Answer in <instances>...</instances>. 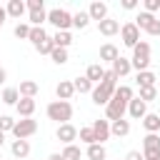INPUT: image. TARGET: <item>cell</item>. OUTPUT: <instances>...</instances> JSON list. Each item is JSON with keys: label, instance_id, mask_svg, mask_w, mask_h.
<instances>
[{"label": "cell", "instance_id": "cell-1", "mask_svg": "<svg viewBox=\"0 0 160 160\" xmlns=\"http://www.w3.org/2000/svg\"><path fill=\"white\" fill-rule=\"evenodd\" d=\"M115 90H118V75H115L112 70H105L102 82L95 85L92 92H90V95H92V102H95V105H108V102L112 100Z\"/></svg>", "mask_w": 160, "mask_h": 160}, {"label": "cell", "instance_id": "cell-2", "mask_svg": "<svg viewBox=\"0 0 160 160\" xmlns=\"http://www.w3.org/2000/svg\"><path fill=\"white\" fill-rule=\"evenodd\" d=\"M45 112H48V118L55 120L58 125H65V122L72 120V105H70L68 100H52V102L45 108Z\"/></svg>", "mask_w": 160, "mask_h": 160}, {"label": "cell", "instance_id": "cell-3", "mask_svg": "<svg viewBox=\"0 0 160 160\" xmlns=\"http://www.w3.org/2000/svg\"><path fill=\"white\" fill-rule=\"evenodd\" d=\"M130 62H132V68H135L138 72L148 70V65H150V45H148L145 40H140V42L132 48V58H130Z\"/></svg>", "mask_w": 160, "mask_h": 160}, {"label": "cell", "instance_id": "cell-4", "mask_svg": "<svg viewBox=\"0 0 160 160\" xmlns=\"http://www.w3.org/2000/svg\"><path fill=\"white\" fill-rule=\"evenodd\" d=\"M48 22H52L58 30H70L72 28V12H68L65 8H52V10H48Z\"/></svg>", "mask_w": 160, "mask_h": 160}, {"label": "cell", "instance_id": "cell-5", "mask_svg": "<svg viewBox=\"0 0 160 160\" xmlns=\"http://www.w3.org/2000/svg\"><path fill=\"white\" fill-rule=\"evenodd\" d=\"M35 132H38V120H32V118H22V120H18L15 128H12L15 140H28V138L35 135Z\"/></svg>", "mask_w": 160, "mask_h": 160}, {"label": "cell", "instance_id": "cell-6", "mask_svg": "<svg viewBox=\"0 0 160 160\" xmlns=\"http://www.w3.org/2000/svg\"><path fill=\"white\" fill-rule=\"evenodd\" d=\"M120 38H122V45H125V48H135V45L140 42V30H138V25H135V22L120 25Z\"/></svg>", "mask_w": 160, "mask_h": 160}, {"label": "cell", "instance_id": "cell-7", "mask_svg": "<svg viewBox=\"0 0 160 160\" xmlns=\"http://www.w3.org/2000/svg\"><path fill=\"white\" fill-rule=\"evenodd\" d=\"M125 112H128V105L112 95V100L105 105V118H108L110 122H115V120H122V118H125Z\"/></svg>", "mask_w": 160, "mask_h": 160}, {"label": "cell", "instance_id": "cell-8", "mask_svg": "<svg viewBox=\"0 0 160 160\" xmlns=\"http://www.w3.org/2000/svg\"><path fill=\"white\" fill-rule=\"evenodd\" d=\"M55 138H58L62 145H72V140H78V128H75L72 122L58 125V130H55Z\"/></svg>", "mask_w": 160, "mask_h": 160}, {"label": "cell", "instance_id": "cell-9", "mask_svg": "<svg viewBox=\"0 0 160 160\" xmlns=\"http://www.w3.org/2000/svg\"><path fill=\"white\" fill-rule=\"evenodd\" d=\"M128 115H130L132 120H142V118L148 115V102L140 100V98H132V100L128 102Z\"/></svg>", "mask_w": 160, "mask_h": 160}, {"label": "cell", "instance_id": "cell-10", "mask_svg": "<svg viewBox=\"0 0 160 160\" xmlns=\"http://www.w3.org/2000/svg\"><path fill=\"white\" fill-rule=\"evenodd\" d=\"M92 132H95V142H105L110 138V120H92Z\"/></svg>", "mask_w": 160, "mask_h": 160}, {"label": "cell", "instance_id": "cell-11", "mask_svg": "<svg viewBox=\"0 0 160 160\" xmlns=\"http://www.w3.org/2000/svg\"><path fill=\"white\" fill-rule=\"evenodd\" d=\"M88 15H90V20H98V22H102V20L108 18V2H100V0L90 2V8H88Z\"/></svg>", "mask_w": 160, "mask_h": 160}, {"label": "cell", "instance_id": "cell-12", "mask_svg": "<svg viewBox=\"0 0 160 160\" xmlns=\"http://www.w3.org/2000/svg\"><path fill=\"white\" fill-rule=\"evenodd\" d=\"M55 95H58V100H68V102H70V98L75 95L72 80H60V82L55 85Z\"/></svg>", "mask_w": 160, "mask_h": 160}, {"label": "cell", "instance_id": "cell-13", "mask_svg": "<svg viewBox=\"0 0 160 160\" xmlns=\"http://www.w3.org/2000/svg\"><path fill=\"white\" fill-rule=\"evenodd\" d=\"M98 30H100V35L112 38V35H118V32H120V22H118V20H112V18H105L102 22H98Z\"/></svg>", "mask_w": 160, "mask_h": 160}, {"label": "cell", "instance_id": "cell-14", "mask_svg": "<svg viewBox=\"0 0 160 160\" xmlns=\"http://www.w3.org/2000/svg\"><path fill=\"white\" fill-rule=\"evenodd\" d=\"M85 78H88L92 85H100V82H102V78H105V68H102L100 62H92V65H88Z\"/></svg>", "mask_w": 160, "mask_h": 160}, {"label": "cell", "instance_id": "cell-15", "mask_svg": "<svg viewBox=\"0 0 160 160\" xmlns=\"http://www.w3.org/2000/svg\"><path fill=\"white\" fill-rule=\"evenodd\" d=\"M118 58H120V52H118V48H115L112 42H105V45L100 48V65H102V62H110V65H112Z\"/></svg>", "mask_w": 160, "mask_h": 160}, {"label": "cell", "instance_id": "cell-16", "mask_svg": "<svg viewBox=\"0 0 160 160\" xmlns=\"http://www.w3.org/2000/svg\"><path fill=\"white\" fill-rule=\"evenodd\" d=\"M15 110H18L20 118H32V112H35V98H20V102L15 105Z\"/></svg>", "mask_w": 160, "mask_h": 160}, {"label": "cell", "instance_id": "cell-17", "mask_svg": "<svg viewBox=\"0 0 160 160\" xmlns=\"http://www.w3.org/2000/svg\"><path fill=\"white\" fill-rule=\"evenodd\" d=\"M5 10H8V18H15V20H20V18L25 15V10H28V5H25L22 0H10Z\"/></svg>", "mask_w": 160, "mask_h": 160}, {"label": "cell", "instance_id": "cell-18", "mask_svg": "<svg viewBox=\"0 0 160 160\" xmlns=\"http://www.w3.org/2000/svg\"><path fill=\"white\" fill-rule=\"evenodd\" d=\"M110 70H112V72H115L118 78H125V75H128V72L132 70V62H130L128 58H122V55H120V58H118V60L112 62V68H110Z\"/></svg>", "mask_w": 160, "mask_h": 160}, {"label": "cell", "instance_id": "cell-19", "mask_svg": "<svg viewBox=\"0 0 160 160\" xmlns=\"http://www.w3.org/2000/svg\"><path fill=\"white\" fill-rule=\"evenodd\" d=\"M155 72L152 70H142V72H138L135 75V82H138V88H155Z\"/></svg>", "mask_w": 160, "mask_h": 160}, {"label": "cell", "instance_id": "cell-20", "mask_svg": "<svg viewBox=\"0 0 160 160\" xmlns=\"http://www.w3.org/2000/svg\"><path fill=\"white\" fill-rule=\"evenodd\" d=\"M160 150V135L158 132H148L142 138V152H155Z\"/></svg>", "mask_w": 160, "mask_h": 160}, {"label": "cell", "instance_id": "cell-21", "mask_svg": "<svg viewBox=\"0 0 160 160\" xmlns=\"http://www.w3.org/2000/svg\"><path fill=\"white\" fill-rule=\"evenodd\" d=\"M52 42H55V48H70L72 45V35H70V30H58L55 35H52Z\"/></svg>", "mask_w": 160, "mask_h": 160}, {"label": "cell", "instance_id": "cell-22", "mask_svg": "<svg viewBox=\"0 0 160 160\" xmlns=\"http://www.w3.org/2000/svg\"><path fill=\"white\" fill-rule=\"evenodd\" d=\"M130 132V120H115L112 125H110V135H115V138H125Z\"/></svg>", "mask_w": 160, "mask_h": 160}, {"label": "cell", "instance_id": "cell-23", "mask_svg": "<svg viewBox=\"0 0 160 160\" xmlns=\"http://www.w3.org/2000/svg\"><path fill=\"white\" fill-rule=\"evenodd\" d=\"M10 150H12V155L15 158H28L30 155V142L28 140H12V145H10Z\"/></svg>", "mask_w": 160, "mask_h": 160}, {"label": "cell", "instance_id": "cell-24", "mask_svg": "<svg viewBox=\"0 0 160 160\" xmlns=\"http://www.w3.org/2000/svg\"><path fill=\"white\" fill-rule=\"evenodd\" d=\"M142 128H145L148 132H160V115H158V112H148V115L142 118Z\"/></svg>", "mask_w": 160, "mask_h": 160}, {"label": "cell", "instance_id": "cell-25", "mask_svg": "<svg viewBox=\"0 0 160 160\" xmlns=\"http://www.w3.org/2000/svg\"><path fill=\"white\" fill-rule=\"evenodd\" d=\"M85 155H88L90 160H105V158H108V150H105V145H100V142H92V145H88Z\"/></svg>", "mask_w": 160, "mask_h": 160}, {"label": "cell", "instance_id": "cell-26", "mask_svg": "<svg viewBox=\"0 0 160 160\" xmlns=\"http://www.w3.org/2000/svg\"><path fill=\"white\" fill-rule=\"evenodd\" d=\"M28 20H30L32 28H42V22L48 20V10H45V8H40V10H30V12H28Z\"/></svg>", "mask_w": 160, "mask_h": 160}, {"label": "cell", "instance_id": "cell-27", "mask_svg": "<svg viewBox=\"0 0 160 160\" xmlns=\"http://www.w3.org/2000/svg\"><path fill=\"white\" fill-rule=\"evenodd\" d=\"M18 90H20V98H35L40 88H38V82H35V80H22Z\"/></svg>", "mask_w": 160, "mask_h": 160}, {"label": "cell", "instance_id": "cell-28", "mask_svg": "<svg viewBox=\"0 0 160 160\" xmlns=\"http://www.w3.org/2000/svg\"><path fill=\"white\" fill-rule=\"evenodd\" d=\"M155 20H158L155 15H150V12H145V10H142V12H138V18H135L132 22L138 25V30H148V28H150Z\"/></svg>", "mask_w": 160, "mask_h": 160}, {"label": "cell", "instance_id": "cell-29", "mask_svg": "<svg viewBox=\"0 0 160 160\" xmlns=\"http://www.w3.org/2000/svg\"><path fill=\"white\" fill-rule=\"evenodd\" d=\"M88 25H90V15H88V10H78V12L72 15V28L85 30Z\"/></svg>", "mask_w": 160, "mask_h": 160}, {"label": "cell", "instance_id": "cell-30", "mask_svg": "<svg viewBox=\"0 0 160 160\" xmlns=\"http://www.w3.org/2000/svg\"><path fill=\"white\" fill-rule=\"evenodd\" d=\"M72 85H75V92H80V95H85V92H92V88H95V85H92V82H90L85 75L75 78V80H72Z\"/></svg>", "mask_w": 160, "mask_h": 160}, {"label": "cell", "instance_id": "cell-31", "mask_svg": "<svg viewBox=\"0 0 160 160\" xmlns=\"http://www.w3.org/2000/svg\"><path fill=\"white\" fill-rule=\"evenodd\" d=\"M2 102L5 105H18L20 102V90L18 88H5L2 90Z\"/></svg>", "mask_w": 160, "mask_h": 160}, {"label": "cell", "instance_id": "cell-32", "mask_svg": "<svg viewBox=\"0 0 160 160\" xmlns=\"http://www.w3.org/2000/svg\"><path fill=\"white\" fill-rule=\"evenodd\" d=\"M28 40H30V42H32L35 48H38V45H42V42L48 40V32H45V28H32V30H30V38H28Z\"/></svg>", "mask_w": 160, "mask_h": 160}, {"label": "cell", "instance_id": "cell-33", "mask_svg": "<svg viewBox=\"0 0 160 160\" xmlns=\"http://www.w3.org/2000/svg\"><path fill=\"white\" fill-rule=\"evenodd\" d=\"M115 98H118V100H122V102L128 105V102L135 98V92H132V88H130V85H118V90H115Z\"/></svg>", "mask_w": 160, "mask_h": 160}, {"label": "cell", "instance_id": "cell-34", "mask_svg": "<svg viewBox=\"0 0 160 160\" xmlns=\"http://www.w3.org/2000/svg\"><path fill=\"white\" fill-rule=\"evenodd\" d=\"M60 155H62V160H80V155H82V152H80V148L72 142V145H65Z\"/></svg>", "mask_w": 160, "mask_h": 160}, {"label": "cell", "instance_id": "cell-35", "mask_svg": "<svg viewBox=\"0 0 160 160\" xmlns=\"http://www.w3.org/2000/svg\"><path fill=\"white\" fill-rule=\"evenodd\" d=\"M30 30H32V25H30V22H18V25H15V30H12V35H15V38H20V40H28V38H30Z\"/></svg>", "mask_w": 160, "mask_h": 160}, {"label": "cell", "instance_id": "cell-36", "mask_svg": "<svg viewBox=\"0 0 160 160\" xmlns=\"http://www.w3.org/2000/svg\"><path fill=\"white\" fill-rule=\"evenodd\" d=\"M78 138H80V142H85V145H92V142H95V132H92L90 125L80 128V130H78Z\"/></svg>", "mask_w": 160, "mask_h": 160}, {"label": "cell", "instance_id": "cell-37", "mask_svg": "<svg viewBox=\"0 0 160 160\" xmlns=\"http://www.w3.org/2000/svg\"><path fill=\"white\" fill-rule=\"evenodd\" d=\"M50 58H52L55 65H65V62H68V50H65V48H55V50L50 52Z\"/></svg>", "mask_w": 160, "mask_h": 160}, {"label": "cell", "instance_id": "cell-38", "mask_svg": "<svg viewBox=\"0 0 160 160\" xmlns=\"http://www.w3.org/2000/svg\"><path fill=\"white\" fill-rule=\"evenodd\" d=\"M158 95H160V90H158V88H140V95H138V98H140V100H145V102H150V100H155Z\"/></svg>", "mask_w": 160, "mask_h": 160}, {"label": "cell", "instance_id": "cell-39", "mask_svg": "<svg viewBox=\"0 0 160 160\" xmlns=\"http://www.w3.org/2000/svg\"><path fill=\"white\" fill-rule=\"evenodd\" d=\"M15 122H18V120H12L10 115H0V130H2V132H12Z\"/></svg>", "mask_w": 160, "mask_h": 160}, {"label": "cell", "instance_id": "cell-40", "mask_svg": "<svg viewBox=\"0 0 160 160\" xmlns=\"http://www.w3.org/2000/svg\"><path fill=\"white\" fill-rule=\"evenodd\" d=\"M35 50H38V52H40V55H50V52H52V50H55V42H52V38H48V40H45V42H42V45H38V48H35Z\"/></svg>", "mask_w": 160, "mask_h": 160}, {"label": "cell", "instance_id": "cell-41", "mask_svg": "<svg viewBox=\"0 0 160 160\" xmlns=\"http://www.w3.org/2000/svg\"><path fill=\"white\" fill-rule=\"evenodd\" d=\"M155 10H160V0H145V12H155Z\"/></svg>", "mask_w": 160, "mask_h": 160}, {"label": "cell", "instance_id": "cell-42", "mask_svg": "<svg viewBox=\"0 0 160 160\" xmlns=\"http://www.w3.org/2000/svg\"><path fill=\"white\" fill-rule=\"evenodd\" d=\"M25 5H28V12H30V10H40V8H45L42 0H28Z\"/></svg>", "mask_w": 160, "mask_h": 160}, {"label": "cell", "instance_id": "cell-43", "mask_svg": "<svg viewBox=\"0 0 160 160\" xmlns=\"http://www.w3.org/2000/svg\"><path fill=\"white\" fill-rule=\"evenodd\" d=\"M145 32H148V35H152V38H158V35H160V20H155V22H152Z\"/></svg>", "mask_w": 160, "mask_h": 160}, {"label": "cell", "instance_id": "cell-44", "mask_svg": "<svg viewBox=\"0 0 160 160\" xmlns=\"http://www.w3.org/2000/svg\"><path fill=\"white\" fill-rule=\"evenodd\" d=\"M125 160H145V158H142V152H140V150H130V152L125 155Z\"/></svg>", "mask_w": 160, "mask_h": 160}, {"label": "cell", "instance_id": "cell-45", "mask_svg": "<svg viewBox=\"0 0 160 160\" xmlns=\"http://www.w3.org/2000/svg\"><path fill=\"white\" fill-rule=\"evenodd\" d=\"M120 5H122L125 10H135V8H138V2H135V0H122Z\"/></svg>", "mask_w": 160, "mask_h": 160}, {"label": "cell", "instance_id": "cell-46", "mask_svg": "<svg viewBox=\"0 0 160 160\" xmlns=\"http://www.w3.org/2000/svg\"><path fill=\"white\" fill-rule=\"evenodd\" d=\"M5 18H8V10H5V8H0V28L5 25Z\"/></svg>", "mask_w": 160, "mask_h": 160}, {"label": "cell", "instance_id": "cell-47", "mask_svg": "<svg viewBox=\"0 0 160 160\" xmlns=\"http://www.w3.org/2000/svg\"><path fill=\"white\" fill-rule=\"evenodd\" d=\"M5 80H8V70H5V68H0V85H2Z\"/></svg>", "mask_w": 160, "mask_h": 160}, {"label": "cell", "instance_id": "cell-48", "mask_svg": "<svg viewBox=\"0 0 160 160\" xmlns=\"http://www.w3.org/2000/svg\"><path fill=\"white\" fill-rule=\"evenodd\" d=\"M48 160H62V155L60 152H52V155H48Z\"/></svg>", "mask_w": 160, "mask_h": 160}, {"label": "cell", "instance_id": "cell-49", "mask_svg": "<svg viewBox=\"0 0 160 160\" xmlns=\"http://www.w3.org/2000/svg\"><path fill=\"white\" fill-rule=\"evenodd\" d=\"M2 145H5V132L0 130V148H2Z\"/></svg>", "mask_w": 160, "mask_h": 160}]
</instances>
